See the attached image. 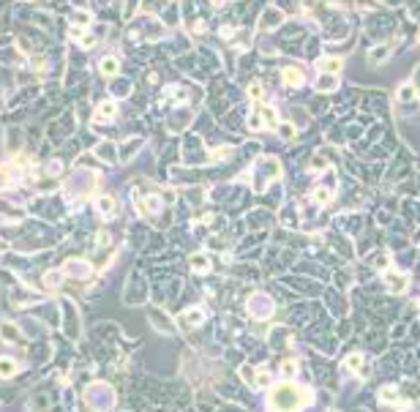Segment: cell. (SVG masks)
I'll list each match as a JSON object with an SVG mask.
<instances>
[{
  "label": "cell",
  "mask_w": 420,
  "mask_h": 412,
  "mask_svg": "<svg viewBox=\"0 0 420 412\" xmlns=\"http://www.w3.org/2000/svg\"><path fill=\"white\" fill-rule=\"evenodd\" d=\"M278 19H281V14L273 8V11H268V14L262 17V28H275V25H278Z\"/></svg>",
  "instance_id": "cell-15"
},
{
  "label": "cell",
  "mask_w": 420,
  "mask_h": 412,
  "mask_svg": "<svg viewBox=\"0 0 420 412\" xmlns=\"http://www.w3.org/2000/svg\"><path fill=\"white\" fill-rule=\"evenodd\" d=\"M338 69H341L338 57H322L319 60V71H325V74H338Z\"/></svg>",
  "instance_id": "cell-12"
},
{
  "label": "cell",
  "mask_w": 420,
  "mask_h": 412,
  "mask_svg": "<svg viewBox=\"0 0 420 412\" xmlns=\"http://www.w3.org/2000/svg\"><path fill=\"white\" fill-rule=\"evenodd\" d=\"M338 85V79H336V74H325V76H319V82H317V88L319 90H333Z\"/></svg>",
  "instance_id": "cell-14"
},
{
  "label": "cell",
  "mask_w": 420,
  "mask_h": 412,
  "mask_svg": "<svg viewBox=\"0 0 420 412\" xmlns=\"http://www.w3.org/2000/svg\"><path fill=\"white\" fill-rule=\"evenodd\" d=\"M363 366V355H349L347 357V369H360Z\"/></svg>",
  "instance_id": "cell-19"
},
{
  "label": "cell",
  "mask_w": 420,
  "mask_h": 412,
  "mask_svg": "<svg viewBox=\"0 0 420 412\" xmlns=\"http://www.w3.org/2000/svg\"><path fill=\"white\" fill-rule=\"evenodd\" d=\"M248 93H251V98H262V88H259V85H251V88H248Z\"/></svg>",
  "instance_id": "cell-23"
},
{
  "label": "cell",
  "mask_w": 420,
  "mask_h": 412,
  "mask_svg": "<svg viewBox=\"0 0 420 412\" xmlns=\"http://www.w3.org/2000/svg\"><path fill=\"white\" fill-rule=\"evenodd\" d=\"M281 79L290 88H297V85H303V69L300 66H287V69L281 71Z\"/></svg>",
  "instance_id": "cell-5"
},
{
  "label": "cell",
  "mask_w": 420,
  "mask_h": 412,
  "mask_svg": "<svg viewBox=\"0 0 420 412\" xmlns=\"http://www.w3.org/2000/svg\"><path fill=\"white\" fill-rule=\"evenodd\" d=\"M248 311H251V317H256V319H265V317L273 314V300H270L268 295L256 292V295L251 298V303H248Z\"/></svg>",
  "instance_id": "cell-3"
},
{
  "label": "cell",
  "mask_w": 420,
  "mask_h": 412,
  "mask_svg": "<svg viewBox=\"0 0 420 412\" xmlns=\"http://www.w3.org/2000/svg\"><path fill=\"white\" fill-rule=\"evenodd\" d=\"M418 41H420V33H418Z\"/></svg>",
  "instance_id": "cell-25"
},
{
  "label": "cell",
  "mask_w": 420,
  "mask_h": 412,
  "mask_svg": "<svg viewBox=\"0 0 420 412\" xmlns=\"http://www.w3.org/2000/svg\"><path fill=\"white\" fill-rule=\"evenodd\" d=\"M387 52H390V49H374V52H371V60H382V57H385L387 55Z\"/></svg>",
  "instance_id": "cell-22"
},
{
  "label": "cell",
  "mask_w": 420,
  "mask_h": 412,
  "mask_svg": "<svg viewBox=\"0 0 420 412\" xmlns=\"http://www.w3.org/2000/svg\"><path fill=\"white\" fill-rule=\"evenodd\" d=\"M98 69H101L104 76H115L117 71H120V63H117V57H104Z\"/></svg>",
  "instance_id": "cell-11"
},
{
  "label": "cell",
  "mask_w": 420,
  "mask_h": 412,
  "mask_svg": "<svg viewBox=\"0 0 420 412\" xmlns=\"http://www.w3.org/2000/svg\"><path fill=\"white\" fill-rule=\"evenodd\" d=\"M96 207H98V213H101V216H112L117 205H115V199H112V197H98Z\"/></svg>",
  "instance_id": "cell-10"
},
{
  "label": "cell",
  "mask_w": 420,
  "mask_h": 412,
  "mask_svg": "<svg viewBox=\"0 0 420 412\" xmlns=\"http://www.w3.org/2000/svg\"><path fill=\"white\" fill-rule=\"evenodd\" d=\"M117 115V107L112 101H104L101 107H98V112H96V120L101 123V120H112V117Z\"/></svg>",
  "instance_id": "cell-7"
},
{
  "label": "cell",
  "mask_w": 420,
  "mask_h": 412,
  "mask_svg": "<svg viewBox=\"0 0 420 412\" xmlns=\"http://www.w3.org/2000/svg\"><path fill=\"white\" fill-rule=\"evenodd\" d=\"M256 388H270V371L268 369H256Z\"/></svg>",
  "instance_id": "cell-16"
},
{
  "label": "cell",
  "mask_w": 420,
  "mask_h": 412,
  "mask_svg": "<svg viewBox=\"0 0 420 412\" xmlns=\"http://www.w3.org/2000/svg\"><path fill=\"white\" fill-rule=\"evenodd\" d=\"M268 404L273 407V410H297V407L311 404V393L306 391V388H297V385H292V382H284L270 393Z\"/></svg>",
  "instance_id": "cell-1"
},
{
  "label": "cell",
  "mask_w": 420,
  "mask_h": 412,
  "mask_svg": "<svg viewBox=\"0 0 420 412\" xmlns=\"http://www.w3.org/2000/svg\"><path fill=\"white\" fill-rule=\"evenodd\" d=\"M295 134V129L292 126H281V137H292Z\"/></svg>",
  "instance_id": "cell-24"
},
{
  "label": "cell",
  "mask_w": 420,
  "mask_h": 412,
  "mask_svg": "<svg viewBox=\"0 0 420 412\" xmlns=\"http://www.w3.org/2000/svg\"><path fill=\"white\" fill-rule=\"evenodd\" d=\"M314 202H319V205L330 202V188H314Z\"/></svg>",
  "instance_id": "cell-17"
},
{
  "label": "cell",
  "mask_w": 420,
  "mask_h": 412,
  "mask_svg": "<svg viewBox=\"0 0 420 412\" xmlns=\"http://www.w3.org/2000/svg\"><path fill=\"white\" fill-rule=\"evenodd\" d=\"M200 322H205V311L202 309H188L180 314V325H183V328H188V325L194 328V325H200Z\"/></svg>",
  "instance_id": "cell-6"
},
{
  "label": "cell",
  "mask_w": 420,
  "mask_h": 412,
  "mask_svg": "<svg viewBox=\"0 0 420 412\" xmlns=\"http://www.w3.org/2000/svg\"><path fill=\"white\" fill-rule=\"evenodd\" d=\"M11 374H17V363L14 360H3V377H11Z\"/></svg>",
  "instance_id": "cell-21"
},
{
  "label": "cell",
  "mask_w": 420,
  "mask_h": 412,
  "mask_svg": "<svg viewBox=\"0 0 420 412\" xmlns=\"http://www.w3.org/2000/svg\"><path fill=\"white\" fill-rule=\"evenodd\" d=\"M295 371H297L295 360H284V363H281V374H284V377H295Z\"/></svg>",
  "instance_id": "cell-18"
},
{
  "label": "cell",
  "mask_w": 420,
  "mask_h": 412,
  "mask_svg": "<svg viewBox=\"0 0 420 412\" xmlns=\"http://www.w3.org/2000/svg\"><path fill=\"white\" fill-rule=\"evenodd\" d=\"M273 126H275V112L270 110V107L256 104L254 112L248 115V129H251V131H259V129H273Z\"/></svg>",
  "instance_id": "cell-2"
},
{
  "label": "cell",
  "mask_w": 420,
  "mask_h": 412,
  "mask_svg": "<svg viewBox=\"0 0 420 412\" xmlns=\"http://www.w3.org/2000/svg\"><path fill=\"white\" fill-rule=\"evenodd\" d=\"M385 284H387V289H390L393 295H399V292H404V289H406V276L387 270V273H385Z\"/></svg>",
  "instance_id": "cell-4"
},
{
  "label": "cell",
  "mask_w": 420,
  "mask_h": 412,
  "mask_svg": "<svg viewBox=\"0 0 420 412\" xmlns=\"http://www.w3.org/2000/svg\"><path fill=\"white\" fill-rule=\"evenodd\" d=\"M379 398H382V401H393V404H401V401H396V391H393V388H385V391L379 393Z\"/></svg>",
  "instance_id": "cell-20"
},
{
  "label": "cell",
  "mask_w": 420,
  "mask_h": 412,
  "mask_svg": "<svg viewBox=\"0 0 420 412\" xmlns=\"http://www.w3.org/2000/svg\"><path fill=\"white\" fill-rule=\"evenodd\" d=\"M191 270H194V273H207V270H210V260H207V254H194L191 257Z\"/></svg>",
  "instance_id": "cell-9"
},
{
  "label": "cell",
  "mask_w": 420,
  "mask_h": 412,
  "mask_svg": "<svg viewBox=\"0 0 420 412\" xmlns=\"http://www.w3.org/2000/svg\"><path fill=\"white\" fill-rule=\"evenodd\" d=\"M66 273H69V276H79V279H82V276L90 273V265H88V262H82V260L69 262V265H66Z\"/></svg>",
  "instance_id": "cell-8"
},
{
  "label": "cell",
  "mask_w": 420,
  "mask_h": 412,
  "mask_svg": "<svg viewBox=\"0 0 420 412\" xmlns=\"http://www.w3.org/2000/svg\"><path fill=\"white\" fill-rule=\"evenodd\" d=\"M60 279H63L60 270H55V273H47V276H44V287H47V289H57V287H60Z\"/></svg>",
  "instance_id": "cell-13"
}]
</instances>
